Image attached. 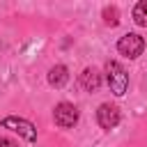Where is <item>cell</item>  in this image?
Masks as SVG:
<instances>
[{"mask_svg": "<svg viewBox=\"0 0 147 147\" xmlns=\"http://www.w3.org/2000/svg\"><path fill=\"white\" fill-rule=\"evenodd\" d=\"M103 21H106L110 28H113V25H117V23H119V9H117V7H113V5H110V7H106V9H103Z\"/></svg>", "mask_w": 147, "mask_h": 147, "instance_id": "obj_9", "label": "cell"}, {"mask_svg": "<svg viewBox=\"0 0 147 147\" xmlns=\"http://www.w3.org/2000/svg\"><path fill=\"white\" fill-rule=\"evenodd\" d=\"M119 119H122V115H119V108H117V106H113V103H101V106H99V110H96V122H99L101 129L110 131V129H115V126L119 124Z\"/></svg>", "mask_w": 147, "mask_h": 147, "instance_id": "obj_5", "label": "cell"}, {"mask_svg": "<svg viewBox=\"0 0 147 147\" xmlns=\"http://www.w3.org/2000/svg\"><path fill=\"white\" fill-rule=\"evenodd\" d=\"M133 21H136L140 28H147V0H140V2L133 7Z\"/></svg>", "mask_w": 147, "mask_h": 147, "instance_id": "obj_8", "label": "cell"}, {"mask_svg": "<svg viewBox=\"0 0 147 147\" xmlns=\"http://www.w3.org/2000/svg\"><path fill=\"white\" fill-rule=\"evenodd\" d=\"M117 51H119L124 57L136 60V57L142 55V51H145V39H142L140 34H136V32H129V34H124V37L117 41Z\"/></svg>", "mask_w": 147, "mask_h": 147, "instance_id": "obj_2", "label": "cell"}, {"mask_svg": "<svg viewBox=\"0 0 147 147\" xmlns=\"http://www.w3.org/2000/svg\"><path fill=\"white\" fill-rule=\"evenodd\" d=\"M80 85H83L87 92H96V90L101 87V74H99V69H96V67L83 69V74H80Z\"/></svg>", "mask_w": 147, "mask_h": 147, "instance_id": "obj_6", "label": "cell"}, {"mask_svg": "<svg viewBox=\"0 0 147 147\" xmlns=\"http://www.w3.org/2000/svg\"><path fill=\"white\" fill-rule=\"evenodd\" d=\"M106 78H108V85H110L113 94L122 96L129 90V74L124 71V67L119 62H108L106 64Z\"/></svg>", "mask_w": 147, "mask_h": 147, "instance_id": "obj_1", "label": "cell"}, {"mask_svg": "<svg viewBox=\"0 0 147 147\" xmlns=\"http://www.w3.org/2000/svg\"><path fill=\"white\" fill-rule=\"evenodd\" d=\"M67 80H69V69H67L64 64H55V67L48 71V83H51L53 87H62Z\"/></svg>", "mask_w": 147, "mask_h": 147, "instance_id": "obj_7", "label": "cell"}, {"mask_svg": "<svg viewBox=\"0 0 147 147\" xmlns=\"http://www.w3.org/2000/svg\"><path fill=\"white\" fill-rule=\"evenodd\" d=\"M0 147H18L11 138H0Z\"/></svg>", "mask_w": 147, "mask_h": 147, "instance_id": "obj_10", "label": "cell"}, {"mask_svg": "<svg viewBox=\"0 0 147 147\" xmlns=\"http://www.w3.org/2000/svg\"><path fill=\"white\" fill-rule=\"evenodd\" d=\"M53 117H55V124L60 129H71L78 122V108L69 101H60L53 110Z\"/></svg>", "mask_w": 147, "mask_h": 147, "instance_id": "obj_3", "label": "cell"}, {"mask_svg": "<svg viewBox=\"0 0 147 147\" xmlns=\"http://www.w3.org/2000/svg\"><path fill=\"white\" fill-rule=\"evenodd\" d=\"M2 126L16 131V133L23 136L28 142H34V140H37V129H34V124L28 122V119H23V117H14V115H9V117L2 119Z\"/></svg>", "mask_w": 147, "mask_h": 147, "instance_id": "obj_4", "label": "cell"}]
</instances>
